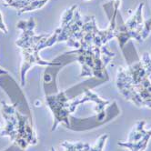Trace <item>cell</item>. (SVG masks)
<instances>
[{
    "instance_id": "7a4b0ae2",
    "label": "cell",
    "mask_w": 151,
    "mask_h": 151,
    "mask_svg": "<svg viewBox=\"0 0 151 151\" xmlns=\"http://www.w3.org/2000/svg\"><path fill=\"white\" fill-rule=\"evenodd\" d=\"M116 88L124 98L141 107L151 109V55L145 53L139 61L118 68Z\"/></svg>"
},
{
    "instance_id": "5b68a950",
    "label": "cell",
    "mask_w": 151,
    "mask_h": 151,
    "mask_svg": "<svg viewBox=\"0 0 151 151\" xmlns=\"http://www.w3.org/2000/svg\"><path fill=\"white\" fill-rule=\"evenodd\" d=\"M143 6L144 4L140 3L133 15L127 22H124L120 12L116 17V38H117L119 47L124 48L126 43L135 39L137 42H143L151 32V18L144 21L143 19Z\"/></svg>"
},
{
    "instance_id": "7c38bea8",
    "label": "cell",
    "mask_w": 151,
    "mask_h": 151,
    "mask_svg": "<svg viewBox=\"0 0 151 151\" xmlns=\"http://www.w3.org/2000/svg\"><path fill=\"white\" fill-rule=\"evenodd\" d=\"M8 72L5 69H3L2 68H0V75H7Z\"/></svg>"
},
{
    "instance_id": "4fadbf2b",
    "label": "cell",
    "mask_w": 151,
    "mask_h": 151,
    "mask_svg": "<svg viewBox=\"0 0 151 151\" xmlns=\"http://www.w3.org/2000/svg\"><path fill=\"white\" fill-rule=\"evenodd\" d=\"M85 1H89V0H85Z\"/></svg>"
},
{
    "instance_id": "6da1fadb",
    "label": "cell",
    "mask_w": 151,
    "mask_h": 151,
    "mask_svg": "<svg viewBox=\"0 0 151 151\" xmlns=\"http://www.w3.org/2000/svg\"><path fill=\"white\" fill-rule=\"evenodd\" d=\"M85 33L78 49L65 53L66 56H72L81 66V77H93L103 80H109L106 66L110 63L116 54L106 47L101 36L100 29L96 23L95 17H88L86 21Z\"/></svg>"
},
{
    "instance_id": "3957f363",
    "label": "cell",
    "mask_w": 151,
    "mask_h": 151,
    "mask_svg": "<svg viewBox=\"0 0 151 151\" xmlns=\"http://www.w3.org/2000/svg\"><path fill=\"white\" fill-rule=\"evenodd\" d=\"M17 27L22 30V34L17 40L16 45L21 49L22 53V65L20 68L21 86L24 87L26 83L27 72L35 65L47 67H60L61 62L46 61L39 57V51L46 48V41L50 35L42 34L36 36L34 29L36 21L33 17L28 20H21L17 23Z\"/></svg>"
},
{
    "instance_id": "9c48e42d",
    "label": "cell",
    "mask_w": 151,
    "mask_h": 151,
    "mask_svg": "<svg viewBox=\"0 0 151 151\" xmlns=\"http://www.w3.org/2000/svg\"><path fill=\"white\" fill-rule=\"evenodd\" d=\"M107 137H109V135H106V134L102 135L99 138L98 142H96V145L93 147H91L88 143H82L81 142L80 143V151H102L104 144H105Z\"/></svg>"
},
{
    "instance_id": "8992f818",
    "label": "cell",
    "mask_w": 151,
    "mask_h": 151,
    "mask_svg": "<svg viewBox=\"0 0 151 151\" xmlns=\"http://www.w3.org/2000/svg\"><path fill=\"white\" fill-rule=\"evenodd\" d=\"M88 17H82L78 10V6L74 5L64 13L60 27L58 32V43L66 42L68 47L78 49L84 36V26Z\"/></svg>"
},
{
    "instance_id": "277c9868",
    "label": "cell",
    "mask_w": 151,
    "mask_h": 151,
    "mask_svg": "<svg viewBox=\"0 0 151 151\" xmlns=\"http://www.w3.org/2000/svg\"><path fill=\"white\" fill-rule=\"evenodd\" d=\"M1 112L6 120V127L0 134L2 137H8L14 145L23 150L37 143L31 116L18 111L15 104L8 105L5 101H2Z\"/></svg>"
},
{
    "instance_id": "52a82bcc",
    "label": "cell",
    "mask_w": 151,
    "mask_h": 151,
    "mask_svg": "<svg viewBox=\"0 0 151 151\" xmlns=\"http://www.w3.org/2000/svg\"><path fill=\"white\" fill-rule=\"evenodd\" d=\"M145 121L137 122L135 127L129 134L127 141L118 142V146L128 148L130 151H145L151 137V129L145 130Z\"/></svg>"
},
{
    "instance_id": "ba28073f",
    "label": "cell",
    "mask_w": 151,
    "mask_h": 151,
    "mask_svg": "<svg viewBox=\"0 0 151 151\" xmlns=\"http://www.w3.org/2000/svg\"><path fill=\"white\" fill-rule=\"evenodd\" d=\"M5 6H11L17 10L20 16L25 12L35 11L44 6L48 0H4Z\"/></svg>"
},
{
    "instance_id": "8fae6325",
    "label": "cell",
    "mask_w": 151,
    "mask_h": 151,
    "mask_svg": "<svg viewBox=\"0 0 151 151\" xmlns=\"http://www.w3.org/2000/svg\"><path fill=\"white\" fill-rule=\"evenodd\" d=\"M0 29L2 31H4L5 34H7V28L6 27V25L4 24V21H3V17H2V14L0 12Z\"/></svg>"
},
{
    "instance_id": "30bf717a",
    "label": "cell",
    "mask_w": 151,
    "mask_h": 151,
    "mask_svg": "<svg viewBox=\"0 0 151 151\" xmlns=\"http://www.w3.org/2000/svg\"><path fill=\"white\" fill-rule=\"evenodd\" d=\"M80 143L81 142H76V143H70L68 141L64 142L61 144L62 147H65L66 151H80ZM51 151H55L54 147H52Z\"/></svg>"
}]
</instances>
